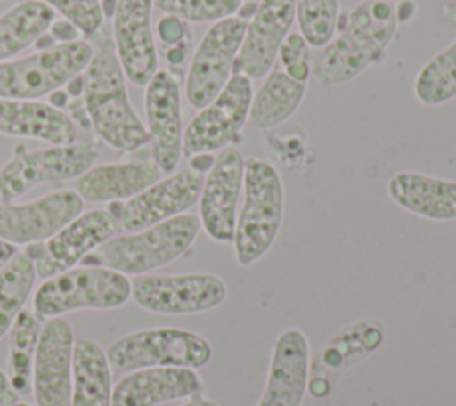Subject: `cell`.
<instances>
[{
  "label": "cell",
  "instance_id": "30",
  "mask_svg": "<svg viewBox=\"0 0 456 406\" xmlns=\"http://www.w3.org/2000/svg\"><path fill=\"white\" fill-rule=\"evenodd\" d=\"M36 278L34 262L25 249L16 251L0 271V338L11 329L14 319L23 310Z\"/></svg>",
  "mask_w": 456,
  "mask_h": 406
},
{
  "label": "cell",
  "instance_id": "23",
  "mask_svg": "<svg viewBox=\"0 0 456 406\" xmlns=\"http://www.w3.org/2000/svg\"><path fill=\"white\" fill-rule=\"evenodd\" d=\"M388 198L403 210L429 219H456V180L419 171H397L387 182Z\"/></svg>",
  "mask_w": 456,
  "mask_h": 406
},
{
  "label": "cell",
  "instance_id": "7",
  "mask_svg": "<svg viewBox=\"0 0 456 406\" xmlns=\"http://www.w3.org/2000/svg\"><path fill=\"white\" fill-rule=\"evenodd\" d=\"M105 353L110 369L121 372L148 367L201 369L212 358V345L196 331L180 328H148L121 335Z\"/></svg>",
  "mask_w": 456,
  "mask_h": 406
},
{
  "label": "cell",
  "instance_id": "34",
  "mask_svg": "<svg viewBox=\"0 0 456 406\" xmlns=\"http://www.w3.org/2000/svg\"><path fill=\"white\" fill-rule=\"evenodd\" d=\"M46 4L53 12H59L62 20L71 23L86 39H91L102 30L103 11L100 0H39Z\"/></svg>",
  "mask_w": 456,
  "mask_h": 406
},
{
  "label": "cell",
  "instance_id": "24",
  "mask_svg": "<svg viewBox=\"0 0 456 406\" xmlns=\"http://www.w3.org/2000/svg\"><path fill=\"white\" fill-rule=\"evenodd\" d=\"M0 134L50 144L77 142V125L62 109L39 100L0 98Z\"/></svg>",
  "mask_w": 456,
  "mask_h": 406
},
{
  "label": "cell",
  "instance_id": "32",
  "mask_svg": "<svg viewBox=\"0 0 456 406\" xmlns=\"http://www.w3.org/2000/svg\"><path fill=\"white\" fill-rule=\"evenodd\" d=\"M338 0H296L299 34L310 46H324L338 23Z\"/></svg>",
  "mask_w": 456,
  "mask_h": 406
},
{
  "label": "cell",
  "instance_id": "14",
  "mask_svg": "<svg viewBox=\"0 0 456 406\" xmlns=\"http://www.w3.org/2000/svg\"><path fill=\"white\" fill-rule=\"evenodd\" d=\"M77 191L61 189L27 203H0V240L12 246L43 242L82 214Z\"/></svg>",
  "mask_w": 456,
  "mask_h": 406
},
{
  "label": "cell",
  "instance_id": "41",
  "mask_svg": "<svg viewBox=\"0 0 456 406\" xmlns=\"http://www.w3.org/2000/svg\"><path fill=\"white\" fill-rule=\"evenodd\" d=\"M442 16L444 20L456 28V0H451V2H445L442 5Z\"/></svg>",
  "mask_w": 456,
  "mask_h": 406
},
{
  "label": "cell",
  "instance_id": "33",
  "mask_svg": "<svg viewBox=\"0 0 456 406\" xmlns=\"http://www.w3.org/2000/svg\"><path fill=\"white\" fill-rule=\"evenodd\" d=\"M153 5L183 21H219L239 12L244 0H151Z\"/></svg>",
  "mask_w": 456,
  "mask_h": 406
},
{
  "label": "cell",
  "instance_id": "15",
  "mask_svg": "<svg viewBox=\"0 0 456 406\" xmlns=\"http://www.w3.org/2000/svg\"><path fill=\"white\" fill-rule=\"evenodd\" d=\"M144 87V126L151 160L162 173H171L182 158L183 128L180 80L167 69H157Z\"/></svg>",
  "mask_w": 456,
  "mask_h": 406
},
{
  "label": "cell",
  "instance_id": "26",
  "mask_svg": "<svg viewBox=\"0 0 456 406\" xmlns=\"http://www.w3.org/2000/svg\"><path fill=\"white\" fill-rule=\"evenodd\" d=\"M69 406H112V374L107 353L91 338L75 340Z\"/></svg>",
  "mask_w": 456,
  "mask_h": 406
},
{
  "label": "cell",
  "instance_id": "22",
  "mask_svg": "<svg viewBox=\"0 0 456 406\" xmlns=\"http://www.w3.org/2000/svg\"><path fill=\"white\" fill-rule=\"evenodd\" d=\"M203 390L205 383L196 369L148 367L128 372L112 386V406H159Z\"/></svg>",
  "mask_w": 456,
  "mask_h": 406
},
{
  "label": "cell",
  "instance_id": "45",
  "mask_svg": "<svg viewBox=\"0 0 456 406\" xmlns=\"http://www.w3.org/2000/svg\"><path fill=\"white\" fill-rule=\"evenodd\" d=\"M244 2H258V0H244Z\"/></svg>",
  "mask_w": 456,
  "mask_h": 406
},
{
  "label": "cell",
  "instance_id": "28",
  "mask_svg": "<svg viewBox=\"0 0 456 406\" xmlns=\"http://www.w3.org/2000/svg\"><path fill=\"white\" fill-rule=\"evenodd\" d=\"M55 21V12L39 0H21L0 14V62L39 41Z\"/></svg>",
  "mask_w": 456,
  "mask_h": 406
},
{
  "label": "cell",
  "instance_id": "43",
  "mask_svg": "<svg viewBox=\"0 0 456 406\" xmlns=\"http://www.w3.org/2000/svg\"><path fill=\"white\" fill-rule=\"evenodd\" d=\"M100 2H102V11H103V14L112 16V14H114V9H116L118 0H100Z\"/></svg>",
  "mask_w": 456,
  "mask_h": 406
},
{
  "label": "cell",
  "instance_id": "42",
  "mask_svg": "<svg viewBox=\"0 0 456 406\" xmlns=\"http://www.w3.org/2000/svg\"><path fill=\"white\" fill-rule=\"evenodd\" d=\"M180 406H221V404H217L216 401L205 397L203 394H198V395H192V397L185 399V402H182Z\"/></svg>",
  "mask_w": 456,
  "mask_h": 406
},
{
  "label": "cell",
  "instance_id": "44",
  "mask_svg": "<svg viewBox=\"0 0 456 406\" xmlns=\"http://www.w3.org/2000/svg\"><path fill=\"white\" fill-rule=\"evenodd\" d=\"M11 406H30V404H27V402H20V401H18V402H14V404H11Z\"/></svg>",
  "mask_w": 456,
  "mask_h": 406
},
{
  "label": "cell",
  "instance_id": "4",
  "mask_svg": "<svg viewBox=\"0 0 456 406\" xmlns=\"http://www.w3.org/2000/svg\"><path fill=\"white\" fill-rule=\"evenodd\" d=\"M283 205L285 191L278 169L264 158H246L242 207L232 240L240 267L253 265L273 248L281 228Z\"/></svg>",
  "mask_w": 456,
  "mask_h": 406
},
{
  "label": "cell",
  "instance_id": "37",
  "mask_svg": "<svg viewBox=\"0 0 456 406\" xmlns=\"http://www.w3.org/2000/svg\"><path fill=\"white\" fill-rule=\"evenodd\" d=\"M48 32H52V39H57V43L75 41V39H78V37H77V34H80V32H78L71 23H68L66 20L53 21Z\"/></svg>",
  "mask_w": 456,
  "mask_h": 406
},
{
  "label": "cell",
  "instance_id": "36",
  "mask_svg": "<svg viewBox=\"0 0 456 406\" xmlns=\"http://www.w3.org/2000/svg\"><path fill=\"white\" fill-rule=\"evenodd\" d=\"M157 37L162 43V46H178L183 43H192V30L187 25V21L166 14L157 21Z\"/></svg>",
  "mask_w": 456,
  "mask_h": 406
},
{
  "label": "cell",
  "instance_id": "11",
  "mask_svg": "<svg viewBox=\"0 0 456 406\" xmlns=\"http://www.w3.org/2000/svg\"><path fill=\"white\" fill-rule=\"evenodd\" d=\"M253 98L251 78L233 73L223 91L189 121L182 137V155L219 151L235 142L248 123Z\"/></svg>",
  "mask_w": 456,
  "mask_h": 406
},
{
  "label": "cell",
  "instance_id": "25",
  "mask_svg": "<svg viewBox=\"0 0 456 406\" xmlns=\"http://www.w3.org/2000/svg\"><path fill=\"white\" fill-rule=\"evenodd\" d=\"M162 171L153 160L135 158L126 162H109L91 166L77 178L75 191L84 201L112 203L130 199L157 180Z\"/></svg>",
  "mask_w": 456,
  "mask_h": 406
},
{
  "label": "cell",
  "instance_id": "5",
  "mask_svg": "<svg viewBox=\"0 0 456 406\" xmlns=\"http://www.w3.org/2000/svg\"><path fill=\"white\" fill-rule=\"evenodd\" d=\"M128 299V276L107 267L82 265L43 280L32 296V312L43 321L77 310L121 308Z\"/></svg>",
  "mask_w": 456,
  "mask_h": 406
},
{
  "label": "cell",
  "instance_id": "17",
  "mask_svg": "<svg viewBox=\"0 0 456 406\" xmlns=\"http://www.w3.org/2000/svg\"><path fill=\"white\" fill-rule=\"evenodd\" d=\"M73 328L64 317L41 326L32 369V394L37 406H69L73 379Z\"/></svg>",
  "mask_w": 456,
  "mask_h": 406
},
{
  "label": "cell",
  "instance_id": "12",
  "mask_svg": "<svg viewBox=\"0 0 456 406\" xmlns=\"http://www.w3.org/2000/svg\"><path fill=\"white\" fill-rule=\"evenodd\" d=\"M119 221L107 208L82 212L55 235L28 244L25 253L32 258L39 278H52L82 262L91 251L119 231Z\"/></svg>",
  "mask_w": 456,
  "mask_h": 406
},
{
  "label": "cell",
  "instance_id": "40",
  "mask_svg": "<svg viewBox=\"0 0 456 406\" xmlns=\"http://www.w3.org/2000/svg\"><path fill=\"white\" fill-rule=\"evenodd\" d=\"M16 251H18L16 246H12V244H9V242H5V240H0V271H2L4 265L14 256Z\"/></svg>",
  "mask_w": 456,
  "mask_h": 406
},
{
  "label": "cell",
  "instance_id": "35",
  "mask_svg": "<svg viewBox=\"0 0 456 406\" xmlns=\"http://www.w3.org/2000/svg\"><path fill=\"white\" fill-rule=\"evenodd\" d=\"M278 59L281 69L297 82H305L312 75V52L310 45L299 32H289L283 39Z\"/></svg>",
  "mask_w": 456,
  "mask_h": 406
},
{
  "label": "cell",
  "instance_id": "2",
  "mask_svg": "<svg viewBox=\"0 0 456 406\" xmlns=\"http://www.w3.org/2000/svg\"><path fill=\"white\" fill-rule=\"evenodd\" d=\"M89 41L94 43L93 57L82 71V100L91 130L118 151H137L148 144V132L130 103L114 43L102 30Z\"/></svg>",
  "mask_w": 456,
  "mask_h": 406
},
{
  "label": "cell",
  "instance_id": "19",
  "mask_svg": "<svg viewBox=\"0 0 456 406\" xmlns=\"http://www.w3.org/2000/svg\"><path fill=\"white\" fill-rule=\"evenodd\" d=\"M296 18V0H258L248 21L233 73L248 78L267 75Z\"/></svg>",
  "mask_w": 456,
  "mask_h": 406
},
{
  "label": "cell",
  "instance_id": "16",
  "mask_svg": "<svg viewBox=\"0 0 456 406\" xmlns=\"http://www.w3.org/2000/svg\"><path fill=\"white\" fill-rule=\"evenodd\" d=\"M242 153L226 146L216 155L207 171L200 194V223L205 233L216 242H232L237 223V205L244 182Z\"/></svg>",
  "mask_w": 456,
  "mask_h": 406
},
{
  "label": "cell",
  "instance_id": "13",
  "mask_svg": "<svg viewBox=\"0 0 456 406\" xmlns=\"http://www.w3.org/2000/svg\"><path fill=\"white\" fill-rule=\"evenodd\" d=\"M205 175L187 167L157 180L126 201H112L109 212L128 233L183 214L198 203Z\"/></svg>",
  "mask_w": 456,
  "mask_h": 406
},
{
  "label": "cell",
  "instance_id": "29",
  "mask_svg": "<svg viewBox=\"0 0 456 406\" xmlns=\"http://www.w3.org/2000/svg\"><path fill=\"white\" fill-rule=\"evenodd\" d=\"M41 326V319L32 310L23 308L9 329L7 378L20 397L32 388V369Z\"/></svg>",
  "mask_w": 456,
  "mask_h": 406
},
{
  "label": "cell",
  "instance_id": "20",
  "mask_svg": "<svg viewBox=\"0 0 456 406\" xmlns=\"http://www.w3.org/2000/svg\"><path fill=\"white\" fill-rule=\"evenodd\" d=\"M385 338V326L376 319H360L333 333L310 360L308 390L314 397L330 394L337 376L374 353Z\"/></svg>",
  "mask_w": 456,
  "mask_h": 406
},
{
  "label": "cell",
  "instance_id": "39",
  "mask_svg": "<svg viewBox=\"0 0 456 406\" xmlns=\"http://www.w3.org/2000/svg\"><path fill=\"white\" fill-rule=\"evenodd\" d=\"M214 158H216V157H212V153H198V155H192L189 167H192V169H196V171L207 175V171H208V169L212 167V164H214Z\"/></svg>",
  "mask_w": 456,
  "mask_h": 406
},
{
  "label": "cell",
  "instance_id": "3",
  "mask_svg": "<svg viewBox=\"0 0 456 406\" xmlns=\"http://www.w3.org/2000/svg\"><path fill=\"white\" fill-rule=\"evenodd\" d=\"M200 230L198 215L180 214L139 231L114 235L91 251L82 264L141 276L180 258L194 244Z\"/></svg>",
  "mask_w": 456,
  "mask_h": 406
},
{
  "label": "cell",
  "instance_id": "38",
  "mask_svg": "<svg viewBox=\"0 0 456 406\" xmlns=\"http://www.w3.org/2000/svg\"><path fill=\"white\" fill-rule=\"evenodd\" d=\"M20 395L16 394V390L12 388L7 372L0 370V406H11L14 402H18Z\"/></svg>",
  "mask_w": 456,
  "mask_h": 406
},
{
  "label": "cell",
  "instance_id": "6",
  "mask_svg": "<svg viewBox=\"0 0 456 406\" xmlns=\"http://www.w3.org/2000/svg\"><path fill=\"white\" fill-rule=\"evenodd\" d=\"M93 57V45L86 39L53 43L46 48L0 62V98L32 100L62 89L80 75Z\"/></svg>",
  "mask_w": 456,
  "mask_h": 406
},
{
  "label": "cell",
  "instance_id": "8",
  "mask_svg": "<svg viewBox=\"0 0 456 406\" xmlns=\"http://www.w3.org/2000/svg\"><path fill=\"white\" fill-rule=\"evenodd\" d=\"M98 148L91 141L52 144L27 150L18 144L12 157L0 167V203H11L39 183L78 178L96 160Z\"/></svg>",
  "mask_w": 456,
  "mask_h": 406
},
{
  "label": "cell",
  "instance_id": "18",
  "mask_svg": "<svg viewBox=\"0 0 456 406\" xmlns=\"http://www.w3.org/2000/svg\"><path fill=\"white\" fill-rule=\"evenodd\" d=\"M151 0H118L112 14V43L125 78L142 87L157 73L159 57L151 30Z\"/></svg>",
  "mask_w": 456,
  "mask_h": 406
},
{
  "label": "cell",
  "instance_id": "27",
  "mask_svg": "<svg viewBox=\"0 0 456 406\" xmlns=\"http://www.w3.org/2000/svg\"><path fill=\"white\" fill-rule=\"evenodd\" d=\"M305 94V82L294 80L283 69H273L251 98L248 123L258 130L274 128L296 114Z\"/></svg>",
  "mask_w": 456,
  "mask_h": 406
},
{
  "label": "cell",
  "instance_id": "1",
  "mask_svg": "<svg viewBox=\"0 0 456 406\" xmlns=\"http://www.w3.org/2000/svg\"><path fill=\"white\" fill-rule=\"evenodd\" d=\"M399 27L395 4L363 0L338 16L337 34L312 55V77L321 87L354 80L379 62Z\"/></svg>",
  "mask_w": 456,
  "mask_h": 406
},
{
  "label": "cell",
  "instance_id": "9",
  "mask_svg": "<svg viewBox=\"0 0 456 406\" xmlns=\"http://www.w3.org/2000/svg\"><path fill=\"white\" fill-rule=\"evenodd\" d=\"M228 287L212 272L141 274L132 281V299L159 315H192L210 312L224 303Z\"/></svg>",
  "mask_w": 456,
  "mask_h": 406
},
{
  "label": "cell",
  "instance_id": "10",
  "mask_svg": "<svg viewBox=\"0 0 456 406\" xmlns=\"http://www.w3.org/2000/svg\"><path fill=\"white\" fill-rule=\"evenodd\" d=\"M248 20L233 14L208 27L198 43L185 75V98L191 107L203 109L226 85L246 34Z\"/></svg>",
  "mask_w": 456,
  "mask_h": 406
},
{
  "label": "cell",
  "instance_id": "21",
  "mask_svg": "<svg viewBox=\"0 0 456 406\" xmlns=\"http://www.w3.org/2000/svg\"><path fill=\"white\" fill-rule=\"evenodd\" d=\"M310 344L297 328L283 329L274 344L267 379L256 406H301L308 390Z\"/></svg>",
  "mask_w": 456,
  "mask_h": 406
},
{
  "label": "cell",
  "instance_id": "31",
  "mask_svg": "<svg viewBox=\"0 0 456 406\" xmlns=\"http://www.w3.org/2000/svg\"><path fill=\"white\" fill-rule=\"evenodd\" d=\"M413 93L417 102L428 107L456 98V39L419 69Z\"/></svg>",
  "mask_w": 456,
  "mask_h": 406
}]
</instances>
